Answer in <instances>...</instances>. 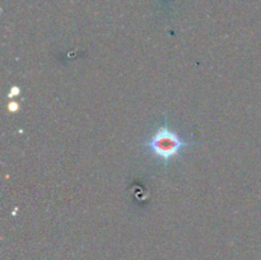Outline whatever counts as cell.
Here are the masks:
<instances>
[{"instance_id":"obj_3","label":"cell","mask_w":261,"mask_h":260,"mask_svg":"<svg viewBox=\"0 0 261 260\" xmlns=\"http://www.w3.org/2000/svg\"><path fill=\"white\" fill-rule=\"evenodd\" d=\"M8 109H9V111H18V110H19V105H18V102L12 101L8 105Z\"/></svg>"},{"instance_id":"obj_1","label":"cell","mask_w":261,"mask_h":260,"mask_svg":"<svg viewBox=\"0 0 261 260\" xmlns=\"http://www.w3.org/2000/svg\"><path fill=\"white\" fill-rule=\"evenodd\" d=\"M191 144L193 143L185 142L177 133L171 130L166 119L157 132L147 142H144V147L147 148L148 152L152 153L165 166H167L171 160L177 158L181 150L186 147H190Z\"/></svg>"},{"instance_id":"obj_2","label":"cell","mask_w":261,"mask_h":260,"mask_svg":"<svg viewBox=\"0 0 261 260\" xmlns=\"http://www.w3.org/2000/svg\"><path fill=\"white\" fill-rule=\"evenodd\" d=\"M19 93H20V89L18 88V87H13V88L10 89V92H9V94H8V96H9L10 98H13V97L18 96Z\"/></svg>"}]
</instances>
